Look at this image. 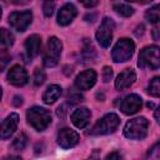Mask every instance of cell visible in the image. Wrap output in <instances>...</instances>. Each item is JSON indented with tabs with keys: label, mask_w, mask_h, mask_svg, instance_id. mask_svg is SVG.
Instances as JSON below:
<instances>
[{
	"label": "cell",
	"mask_w": 160,
	"mask_h": 160,
	"mask_svg": "<svg viewBox=\"0 0 160 160\" xmlns=\"http://www.w3.org/2000/svg\"><path fill=\"white\" fill-rule=\"evenodd\" d=\"M146 160H160V140L151 149H149Z\"/></svg>",
	"instance_id": "cell-25"
},
{
	"label": "cell",
	"mask_w": 160,
	"mask_h": 160,
	"mask_svg": "<svg viewBox=\"0 0 160 160\" xmlns=\"http://www.w3.org/2000/svg\"><path fill=\"white\" fill-rule=\"evenodd\" d=\"M54 9H55V2H52V1H45L42 4V12L46 18H50L52 15Z\"/></svg>",
	"instance_id": "cell-27"
},
{
	"label": "cell",
	"mask_w": 160,
	"mask_h": 160,
	"mask_svg": "<svg viewBox=\"0 0 160 160\" xmlns=\"http://www.w3.org/2000/svg\"><path fill=\"white\" fill-rule=\"evenodd\" d=\"M61 92H62V89H61L60 85L51 84L44 91V94H42V101L45 104H48V105H51V104H54L61 96Z\"/></svg>",
	"instance_id": "cell-18"
},
{
	"label": "cell",
	"mask_w": 160,
	"mask_h": 160,
	"mask_svg": "<svg viewBox=\"0 0 160 160\" xmlns=\"http://www.w3.org/2000/svg\"><path fill=\"white\" fill-rule=\"evenodd\" d=\"M28 144V136L24 132H20L12 141V148L15 150H22Z\"/></svg>",
	"instance_id": "cell-24"
},
{
	"label": "cell",
	"mask_w": 160,
	"mask_h": 160,
	"mask_svg": "<svg viewBox=\"0 0 160 160\" xmlns=\"http://www.w3.org/2000/svg\"><path fill=\"white\" fill-rule=\"evenodd\" d=\"M154 118H155V120L158 121V124H160V105H159L158 109L155 110V112H154Z\"/></svg>",
	"instance_id": "cell-36"
},
{
	"label": "cell",
	"mask_w": 160,
	"mask_h": 160,
	"mask_svg": "<svg viewBox=\"0 0 160 160\" xmlns=\"http://www.w3.org/2000/svg\"><path fill=\"white\" fill-rule=\"evenodd\" d=\"M112 74H114V71L110 66H104V69H102V80L105 82L110 81L111 78H112Z\"/></svg>",
	"instance_id": "cell-29"
},
{
	"label": "cell",
	"mask_w": 160,
	"mask_h": 160,
	"mask_svg": "<svg viewBox=\"0 0 160 160\" xmlns=\"http://www.w3.org/2000/svg\"><path fill=\"white\" fill-rule=\"evenodd\" d=\"M40 48H41V38H40V35L32 34L25 40V52H26V56H28L29 61H31V59H34L35 56L39 55Z\"/></svg>",
	"instance_id": "cell-17"
},
{
	"label": "cell",
	"mask_w": 160,
	"mask_h": 160,
	"mask_svg": "<svg viewBox=\"0 0 160 160\" xmlns=\"http://www.w3.org/2000/svg\"><path fill=\"white\" fill-rule=\"evenodd\" d=\"M98 80V74L95 70L92 69H89V70H85L82 72H80L76 78H75V81H74V85L78 90H81V91H85V90H89L91 89L95 82Z\"/></svg>",
	"instance_id": "cell-9"
},
{
	"label": "cell",
	"mask_w": 160,
	"mask_h": 160,
	"mask_svg": "<svg viewBox=\"0 0 160 160\" xmlns=\"http://www.w3.org/2000/svg\"><path fill=\"white\" fill-rule=\"evenodd\" d=\"M112 6H114V10H115L119 15H121V16H124V18H129V16H131V15L135 12V10H134L132 6H130V5H128V4H124V2H116V4H114Z\"/></svg>",
	"instance_id": "cell-22"
},
{
	"label": "cell",
	"mask_w": 160,
	"mask_h": 160,
	"mask_svg": "<svg viewBox=\"0 0 160 160\" xmlns=\"http://www.w3.org/2000/svg\"><path fill=\"white\" fill-rule=\"evenodd\" d=\"M62 50V42L56 36H51L48 41V48L44 54L42 62L46 68H54L58 65Z\"/></svg>",
	"instance_id": "cell-6"
},
{
	"label": "cell",
	"mask_w": 160,
	"mask_h": 160,
	"mask_svg": "<svg viewBox=\"0 0 160 160\" xmlns=\"http://www.w3.org/2000/svg\"><path fill=\"white\" fill-rule=\"evenodd\" d=\"M105 160H121V155L119 151H111L110 154L106 155Z\"/></svg>",
	"instance_id": "cell-31"
},
{
	"label": "cell",
	"mask_w": 160,
	"mask_h": 160,
	"mask_svg": "<svg viewBox=\"0 0 160 160\" xmlns=\"http://www.w3.org/2000/svg\"><path fill=\"white\" fill-rule=\"evenodd\" d=\"M66 105H61V106H59L58 108V116H60V118H64L65 116V114H66Z\"/></svg>",
	"instance_id": "cell-33"
},
{
	"label": "cell",
	"mask_w": 160,
	"mask_h": 160,
	"mask_svg": "<svg viewBox=\"0 0 160 160\" xmlns=\"http://www.w3.org/2000/svg\"><path fill=\"white\" fill-rule=\"evenodd\" d=\"M139 68H149L151 70H156L160 68V46L150 45L144 48L139 54Z\"/></svg>",
	"instance_id": "cell-3"
},
{
	"label": "cell",
	"mask_w": 160,
	"mask_h": 160,
	"mask_svg": "<svg viewBox=\"0 0 160 160\" xmlns=\"http://www.w3.org/2000/svg\"><path fill=\"white\" fill-rule=\"evenodd\" d=\"M0 44H1V50H6L12 46L14 44V36L10 31H8L6 29H1L0 31Z\"/></svg>",
	"instance_id": "cell-20"
},
{
	"label": "cell",
	"mask_w": 160,
	"mask_h": 160,
	"mask_svg": "<svg viewBox=\"0 0 160 160\" xmlns=\"http://www.w3.org/2000/svg\"><path fill=\"white\" fill-rule=\"evenodd\" d=\"M80 140L79 134L75 130H71L69 128H64L58 134V144L62 149H71L75 145H78Z\"/></svg>",
	"instance_id": "cell-10"
},
{
	"label": "cell",
	"mask_w": 160,
	"mask_h": 160,
	"mask_svg": "<svg viewBox=\"0 0 160 160\" xmlns=\"http://www.w3.org/2000/svg\"><path fill=\"white\" fill-rule=\"evenodd\" d=\"M142 106V99L138 94H130L120 104V110L125 115H134L136 114Z\"/></svg>",
	"instance_id": "cell-11"
},
{
	"label": "cell",
	"mask_w": 160,
	"mask_h": 160,
	"mask_svg": "<svg viewBox=\"0 0 160 160\" xmlns=\"http://www.w3.org/2000/svg\"><path fill=\"white\" fill-rule=\"evenodd\" d=\"M120 124V119L116 114L114 112H109L106 115H104L90 130L91 135H106V134H111L114 132L118 126Z\"/></svg>",
	"instance_id": "cell-4"
},
{
	"label": "cell",
	"mask_w": 160,
	"mask_h": 160,
	"mask_svg": "<svg viewBox=\"0 0 160 160\" xmlns=\"http://www.w3.org/2000/svg\"><path fill=\"white\" fill-rule=\"evenodd\" d=\"M145 18L151 24L160 22V4H156V5L151 6L150 9H148L145 12Z\"/></svg>",
	"instance_id": "cell-21"
},
{
	"label": "cell",
	"mask_w": 160,
	"mask_h": 160,
	"mask_svg": "<svg viewBox=\"0 0 160 160\" xmlns=\"http://www.w3.org/2000/svg\"><path fill=\"white\" fill-rule=\"evenodd\" d=\"M90 118H91V111L85 108V106H80V108H76L71 115H70V119H71V122L78 128V129H84L86 128V125L89 124L90 121Z\"/></svg>",
	"instance_id": "cell-13"
},
{
	"label": "cell",
	"mask_w": 160,
	"mask_h": 160,
	"mask_svg": "<svg viewBox=\"0 0 160 160\" xmlns=\"http://www.w3.org/2000/svg\"><path fill=\"white\" fill-rule=\"evenodd\" d=\"M135 50V44L130 39H120L111 51V58L115 62H124L131 59Z\"/></svg>",
	"instance_id": "cell-5"
},
{
	"label": "cell",
	"mask_w": 160,
	"mask_h": 160,
	"mask_svg": "<svg viewBox=\"0 0 160 160\" xmlns=\"http://www.w3.org/2000/svg\"><path fill=\"white\" fill-rule=\"evenodd\" d=\"M144 31H145V26H144L142 24H140V25L136 28V30H135V35H136L138 38H139V36H142Z\"/></svg>",
	"instance_id": "cell-32"
},
{
	"label": "cell",
	"mask_w": 160,
	"mask_h": 160,
	"mask_svg": "<svg viewBox=\"0 0 160 160\" xmlns=\"http://www.w3.org/2000/svg\"><path fill=\"white\" fill-rule=\"evenodd\" d=\"M81 56L82 59L85 60L84 62H89V61H94V59L96 58V51H95V48L92 46V44L85 39L84 41V48H82V51H81Z\"/></svg>",
	"instance_id": "cell-19"
},
{
	"label": "cell",
	"mask_w": 160,
	"mask_h": 160,
	"mask_svg": "<svg viewBox=\"0 0 160 160\" xmlns=\"http://www.w3.org/2000/svg\"><path fill=\"white\" fill-rule=\"evenodd\" d=\"M45 79H46V75H45L44 70H41V69H36V70L34 71V84H35L36 86L42 85L44 81H45Z\"/></svg>",
	"instance_id": "cell-26"
},
{
	"label": "cell",
	"mask_w": 160,
	"mask_h": 160,
	"mask_svg": "<svg viewBox=\"0 0 160 160\" xmlns=\"http://www.w3.org/2000/svg\"><path fill=\"white\" fill-rule=\"evenodd\" d=\"M2 160H22L20 156H16V155H9V156H5Z\"/></svg>",
	"instance_id": "cell-37"
},
{
	"label": "cell",
	"mask_w": 160,
	"mask_h": 160,
	"mask_svg": "<svg viewBox=\"0 0 160 160\" xmlns=\"http://www.w3.org/2000/svg\"><path fill=\"white\" fill-rule=\"evenodd\" d=\"M115 30V22L110 18H104L98 31H96V40L102 48H109L112 40V34Z\"/></svg>",
	"instance_id": "cell-7"
},
{
	"label": "cell",
	"mask_w": 160,
	"mask_h": 160,
	"mask_svg": "<svg viewBox=\"0 0 160 160\" xmlns=\"http://www.w3.org/2000/svg\"><path fill=\"white\" fill-rule=\"evenodd\" d=\"M12 104H14L15 106H20V105L22 104V98H21V96H19V95L14 96V101H12Z\"/></svg>",
	"instance_id": "cell-35"
},
{
	"label": "cell",
	"mask_w": 160,
	"mask_h": 160,
	"mask_svg": "<svg viewBox=\"0 0 160 160\" xmlns=\"http://www.w3.org/2000/svg\"><path fill=\"white\" fill-rule=\"evenodd\" d=\"M149 131V120L144 116L131 119L126 122L124 128L125 138L130 140H142Z\"/></svg>",
	"instance_id": "cell-2"
},
{
	"label": "cell",
	"mask_w": 160,
	"mask_h": 160,
	"mask_svg": "<svg viewBox=\"0 0 160 160\" xmlns=\"http://www.w3.org/2000/svg\"><path fill=\"white\" fill-rule=\"evenodd\" d=\"M32 21V12L30 10H25V11H14L9 15V24L10 26L19 31V32H24L29 25Z\"/></svg>",
	"instance_id": "cell-8"
},
{
	"label": "cell",
	"mask_w": 160,
	"mask_h": 160,
	"mask_svg": "<svg viewBox=\"0 0 160 160\" xmlns=\"http://www.w3.org/2000/svg\"><path fill=\"white\" fill-rule=\"evenodd\" d=\"M99 2L98 1H81V5L86 6V8H92V6H96Z\"/></svg>",
	"instance_id": "cell-34"
},
{
	"label": "cell",
	"mask_w": 160,
	"mask_h": 160,
	"mask_svg": "<svg viewBox=\"0 0 160 160\" xmlns=\"http://www.w3.org/2000/svg\"><path fill=\"white\" fill-rule=\"evenodd\" d=\"M136 81V74L132 69H125L121 71L115 80V88L118 90H125Z\"/></svg>",
	"instance_id": "cell-16"
},
{
	"label": "cell",
	"mask_w": 160,
	"mask_h": 160,
	"mask_svg": "<svg viewBox=\"0 0 160 160\" xmlns=\"http://www.w3.org/2000/svg\"><path fill=\"white\" fill-rule=\"evenodd\" d=\"M26 120L38 131H44L51 124V114L41 106H32L26 112Z\"/></svg>",
	"instance_id": "cell-1"
},
{
	"label": "cell",
	"mask_w": 160,
	"mask_h": 160,
	"mask_svg": "<svg viewBox=\"0 0 160 160\" xmlns=\"http://www.w3.org/2000/svg\"><path fill=\"white\" fill-rule=\"evenodd\" d=\"M9 60H10V55L6 54V50H1V60H0L1 61V70L5 69V66L9 62Z\"/></svg>",
	"instance_id": "cell-30"
},
{
	"label": "cell",
	"mask_w": 160,
	"mask_h": 160,
	"mask_svg": "<svg viewBox=\"0 0 160 160\" xmlns=\"http://www.w3.org/2000/svg\"><path fill=\"white\" fill-rule=\"evenodd\" d=\"M82 95L79 92V91H70L69 95H68V102L69 104H76V102H80L82 101Z\"/></svg>",
	"instance_id": "cell-28"
},
{
	"label": "cell",
	"mask_w": 160,
	"mask_h": 160,
	"mask_svg": "<svg viewBox=\"0 0 160 160\" xmlns=\"http://www.w3.org/2000/svg\"><path fill=\"white\" fill-rule=\"evenodd\" d=\"M18 124H19V115L16 112H11L10 115H8L1 122V139L2 140L9 139L15 132Z\"/></svg>",
	"instance_id": "cell-15"
},
{
	"label": "cell",
	"mask_w": 160,
	"mask_h": 160,
	"mask_svg": "<svg viewBox=\"0 0 160 160\" xmlns=\"http://www.w3.org/2000/svg\"><path fill=\"white\" fill-rule=\"evenodd\" d=\"M99 152L98 151H94L92 152V155L89 158V159H86V160H100V158H99V155H98Z\"/></svg>",
	"instance_id": "cell-38"
},
{
	"label": "cell",
	"mask_w": 160,
	"mask_h": 160,
	"mask_svg": "<svg viewBox=\"0 0 160 160\" xmlns=\"http://www.w3.org/2000/svg\"><path fill=\"white\" fill-rule=\"evenodd\" d=\"M29 75L28 71L21 66V65H14L10 68L8 72V81L15 86H22L28 82Z\"/></svg>",
	"instance_id": "cell-12"
},
{
	"label": "cell",
	"mask_w": 160,
	"mask_h": 160,
	"mask_svg": "<svg viewBox=\"0 0 160 160\" xmlns=\"http://www.w3.org/2000/svg\"><path fill=\"white\" fill-rule=\"evenodd\" d=\"M148 92L151 95V96H156V98H160V76H155L149 86H148Z\"/></svg>",
	"instance_id": "cell-23"
},
{
	"label": "cell",
	"mask_w": 160,
	"mask_h": 160,
	"mask_svg": "<svg viewBox=\"0 0 160 160\" xmlns=\"http://www.w3.org/2000/svg\"><path fill=\"white\" fill-rule=\"evenodd\" d=\"M76 15H78V9L75 8V5L71 2H66L60 8L58 12V24L61 26H66L76 18Z\"/></svg>",
	"instance_id": "cell-14"
}]
</instances>
